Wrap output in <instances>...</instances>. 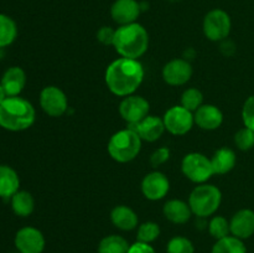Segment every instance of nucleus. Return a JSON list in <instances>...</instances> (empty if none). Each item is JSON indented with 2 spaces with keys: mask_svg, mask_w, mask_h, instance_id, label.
Here are the masks:
<instances>
[{
  "mask_svg": "<svg viewBox=\"0 0 254 253\" xmlns=\"http://www.w3.org/2000/svg\"><path fill=\"white\" fill-rule=\"evenodd\" d=\"M144 67L139 60L121 59L112 62L106 69V84L118 97H128L140 87L144 79Z\"/></svg>",
  "mask_w": 254,
  "mask_h": 253,
  "instance_id": "obj_1",
  "label": "nucleus"
},
{
  "mask_svg": "<svg viewBox=\"0 0 254 253\" xmlns=\"http://www.w3.org/2000/svg\"><path fill=\"white\" fill-rule=\"evenodd\" d=\"M36 119V111L22 97H6L0 104V126L10 131L29 129Z\"/></svg>",
  "mask_w": 254,
  "mask_h": 253,
  "instance_id": "obj_2",
  "label": "nucleus"
},
{
  "mask_svg": "<svg viewBox=\"0 0 254 253\" xmlns=\"http://www.w3.org/2000/svg\"><path fill=\"white\" fill-rule=\"evenodd\" d=\"M113 47L122 57L138 60L148 51V31L138 22L119 26L116 30Z\"/></svg>",
  "mask_w": 254,
  "mask_h": 253,
  "instance_id": "obj_3",
  "label": "nucleus"
},
{
  "mask_svg": "<svg viewBox=\"0 0 254 253\" xmlns=\"http://www.w3.org/2000/svg\"><path fill=\"white\" fill-rule=\"evenodd\" d=\"M141 141L140 136L129 126L111 136L108 141V153L117 163H129L140 153Z\"/></svg>",
  "mask_w": 254,
  "mask_h": 253,
  "instance_id": "obj_4",
  "label": "nucleus"
},
{
  "mask_svg": "<svg viewBox=\"0 0 254 253\" xmlns=\"http://www.w3.org/2000/svg\"><path fill=\"white\" fill-rule=\"evenodd\" d=\"M222 201L221 190L211 184H200L191 191L189 205L193 215L205 218L215 215Z\"/></svg>",
  "mask_w": 254,
  "mask_h": 253,
  "instance_id": "obj_5",
  "label": "nucleus"
},
{
  "mask_svg": "<svg viewBox=\"0 0 254 253\" xmlns=\"http://www.w3.org/2000/svg\"><path fill=\"white\" fill-rule=\"evenodd\" d=\"M181 170L189 180L196 184H206L215 175L211 159L201 153H190L184 156Z\"/></svg>",
  "mask_w": 254,
  "mask_h": 253,
  "instance_id": "obj_6",
  "label": "nucleus"
},
{
  "mask_svg": "<svg viewBox=\"0 0 254 253\" xmlns=\"http://www.w3.org/2000/svg\"><path fill=\"white\" fill-rule=\"evenodd\" d=\"M232 27L231 17L225 10L213 9L206 14L202 22V30L205 36L210 41H223L228 37Z\"/></svg>",
  "mask_w": 254,
  "mask_h": 253,
  "instance_id": "obj_7",
  "label": "nucleus"
},
{
  "mask_svg": "<svg viewBox=\"0 0 254 253\" xmlns=\"http://www.w3.org/2000/svg\"><path fill=\"white\" fill-rule=\"evenodd\" d=\"M165 129L173 135H185L195 124L193 113L183 106H174L165 112L163 117Z\"/></svg>",
  "mask_w": 254,
  "mask_h": 253,
  "instance_id": "obj_8",
  "label": "nucleus"
},
{
  "mask_svg": "<svg viewBox=\"0 0 254 253\" xmlns=\"http://www.w3.org/2000/svg\"><path fill=\"white\" fill-rule=\"evenodd\" d=\"M40 107L50 117H61L68 108V101L61 88L56 86H47L40 93Z\"/></svg>",
  "mask_w": 254,
  "mask_h": 253,
  "instance_id": "obj_9",
  "label": "nucleus"
},
{
  "mask_svg": "<svg viewBox=\"0 0 254 253\" xmlns=\"http://www.w3.org/2000/svg\"><path fill=\"white\" fill-rule=\"evenodd\" d=\"M149 102L144 97L136 94L124 97L119 104V114L129 126H134L143 121L146 116H149Z\"/></svg>",
  "mask_w": 254,
  "mask_h": 253,
  "instance_id": "obj_10",
  "label": "nucleus"
},
{
  "mask_svg": "<svg viewBox=\"0 0 254 253\" xmlns=\"http://www.w3.org/2000/svg\"><path fill=\"white\" fill-rule=\"evenodd\" d=\"M14 243L20 253H42L46 241L39 228L26 226L17 231Z\"/></svg>",
  "mask_w": 254,
  "mask_h": 253,
  "instance_id": "obj_11",
  "label": "nucleus"
},
{
  "mask_svg": "<svg viewBox=\"0 0 254 253\" xmlns=\"http://www.w3.org/2000/svg\"><path fill=\"white\" fill-rule=\"evenodd\" d=\"M170 190V181L165 174L151 171L144 176L141 181V192L150 201H159L165 197Z\"/></svg>",
  "mask_w": 254,
  "mask_h": 253,
  "instance_id": "obj_12",
  "label": "nucleus"
},
{
  "mask_svg": "<svg viewBox=\"0 0 254 253\" xmlns=\"http://www.w3.org/2000/svg\"><path fill=\"white\" fill-rule=\"evenodd\" d=\"M193 73L192 66L183 59L169 61L163 68V79L170 86H184L191 79Z\"/></svg>",
  "mask_w": 254,
  "mask_h": 253,
  "instance_id": "obj_13",
  "label": "nucleus"
},
{
  "mask_svg": "<svg viewBox=\"0 0 254 253\" xmlns=\"http://www.w3.org/2000/svg\"><path fill=\"white\" fill-rule=\"evenodd\" d=\"M140 10V4L136 0H116L111 7V15L119 26H123L135 22Z\"/></svg>",
  "mask_w": 254,
  "mask_h": 253,
  "instance_id": "obj_14",
  "label": "nucleus"
},
{
  "mask_svg": "<svg viewBox=\"0 0 254 253\" xmlns=\"http://www.w3.org/2000/svg\"><path fill=\"white\" fill-rule=\"evenodd\" d=\"M129 126L140 136L141 140L149 141V143L160 139L164 131L166 130L163 118H159L156 116H146L143 121Z\"/></svg>",
  "mask_w": 254,
  "mask_h": 253,
  "instance_id": "obj_15",
  "label": "nucleus"
},
{
  "mask_svg": "<svg viewBox=\"0 0 254 253\" xmlns=\"http://www.w3.org/2000/svg\"><path fill=\"white\" fill-rule=\"evenodd\" d=\"M231 235L240 240H247L254 235V211L242 208L232 216L230 221Z\"/></svg>",
  "mask_w": 254,
  "mask_h": 253,
  "instance_id": "obj_16",
  "label": "nucleus"
},
{
  "mask_svg": "<svg viewBox=\"0 0 254 253\" xmlns=\"http://www.w3.org/2000/svg\"><path fill=\"white\" fill-rule=\"evenodd\" d=\"M195 124L203 130H215L223 123V113L213 104H202L193 113Z\"/></svg>",
  "mask_w": 254,
  "mask_h": 253,
  "instance_id": "obj_17",
  "label": "nucleus"
},
{
  "mask_svg": "<svg viewBox=\"0 0 254 253\" xmlns=\"http://www.w3.org/2000/svg\"><path fill=\"white\" fill-rule=\"evenodd\" d=\"M2 88H4L5 93L7 97H17L22 92L26 84V73L24 69L19 66L9 67L6 71L4 72L1 77Z\"/></svg>",
  "mask_w": 254,
  "mask_h": 253,
  "instance_id": "obj_18",
  "label": "nucleus"
},
{
  "mask_svg": "<svg viewBox=\"0 0 254 253\" xmlns=\"http://www.w3.org/2000/svg\"><path fill=\"white\" fill-rule=\"evenodd\" d=\"M163 213L166 220L170 222L176 223V225H184L191 218L192 211H191L189 202H185L183 200H169L164 205Z\"/></svg>",
  "mask_w": 254,
  "mask_h": 253,
  "instance_id": "obj_19",
  "label": "nucleus"
},
{
  "mask_svg": "<svg viewBox=\"0 0 254 253\" xmlns=\"http://www.w3.org/2000/svg\"><path fill=\"white\" fill-rule=\"evenodd\" d=\"M111 221L118 230L131 231L138 227L139 218L133 208L126 205H118L111 211Z\"/></svg>",
  "mask_w": 254,
  "mask_h": 253,
  "instance_id": "obj_20",
  "label": "nucleus"
},
{
  "mask_svg": "<svg viewBox=\"0 0 254 253\" xmlns=\"http://www.w3.org/2000/svg\"><path fill=\"white\" fill-rule=\"evenodd\" d=\"M20 179L9 165H0V197L11 198L19 191Z\"/></svg>",
  "mask_w": 254,
  "mask_h": 253,
  "instance_id": "obj_21",
  "label": "nucleus"
},
{
  "mask_svg": "<svg viewBox=\"0 0 254 253\" xmlns=\"http://www.w3.org/2000/svg\"><path fill=\"white\" fill-rule=\"evenodd\" d=\"M211 163H212L213 171L215 175H225V174L230 173L233 170L237 163V156L236 153L230 148H221L215 151L213 156L211 158Z\"/></svg>",
  "mask_w": 254,
  "mask_h": 253,
  "instance_id": "obj_22",
  "label": "nucleus"
},
{
  "mask_svg": "<svg viewBox=\"0 0 254 253\" xmlns=\"http://www.w3.org/2000/svg\"><path fill=\"white\" fill-rule=\"evenodd\" d=\"M10 202H11V210L20 217H27L34 212L35 200L31 193L27 191L19 190L10 198Z\"/></svg>",
  "mask_w": 254,
  "mask_h": 253,
  "instance_id": "obj_23",
  "label": "nucleus"
},
{
  "mask_svg": "<svg viewBox=\"0 0 254 253\" xmlns=\"http://www.w3.org/2000/svg\"><path fill=\"white\" fill-rule=\"evenodd\" d=\"M130 245L124 237L109 235L102 238L98 245V253H128Z\"/></svg>",
  "mask_w": 254,
  "mask_h": 253,
  "instance_id": "obj_24",
  "label": "nucleus"
},
{
  "mask_svg": "<svg viewBox=\"0 0 254 253\" xmlns=\"http://www.w3.org/2000/svg\"><path fill=\"white\" fill-rule=\"evenodd\" d=\"M211 253H247L245 242L235 236H227L216 241Z\"/></svg>",
  "mask_w": 254,
  "mask_h": 253,
  "instance_id": "obj_25",
  "label": "nucleus"
},
{
  "mask_svg": "<svg viewBox=\"0 0 254 253\" xmlns=\"http://www.w3.org/2000/svg\"><path fill=\"white\" fill-rule=\"evenodd\" d=\"M16 22L7 15L0 14V49L11 45L16 40Z\"/></svg>",
  "mask_w": 254,
  "mask_h": 253,
  "instance_id": "obj_26",
  "label": "nucleus"
},
{
  "mask_svg": "<svg viewBox=\"0 0 254 253\" xmlns=\"http://www.w3.org/2000/svg\"><path fill=\"white\" fill-rule=\"evenodd\" d=\"M208 232L216 241L227 237L231 233L230 221L223 216H213L208 223Z\"/></svg>",
  "mask_w": 254,
  "mask_h": 253,
  "instance_id": "obj_27",
  "label": "nucleus"
},
{
  "mask_svg": "<svg viewBox=\"0 0 254 253\" xmlns=\"http://www.w3.org/2000/svg\"><path fill=\"white\" fill-rule=\"evenodd\" d=\"M203 104V94L197 88H188L181 96V106L195 113Z\"/></svg>",
  "mask_w": 254,
  "mask_h": 253,
  "instance_id": "obj_28",
  "label": "nucleus"
},
{
  "mask_svg": "<svg viewBox=\"0 0 254 253\" xmlns=\"http://www.w3.org/2000/svg\"><path fill=\"white\" fill-rule=\"evenodd\" d=\"M159 236H160V226L156 222H153V221L141 223L138 227V232H136L138 242L148 243V245L154 242Z\"/></svg>",
  "mask_w": 254,
  "mask_h": 253,
  "instance_id": "obj_29",
  "label": "nucleus"
},
{
  "mask_svg": "<svg viewBox=\"0 0 254 253\" xmlns=\"http://www.w3.org/2000/svg\"><path fill=\"white\" fill-rule=\"evenodd\" d=\"M168 253H195V247L189 238L184 236H175L171 238L166 247Z\"/></svg>",
  "mask_w": 254,
  "mask_h": 253,
  "instance_id": "obj_30",
  "label": "nucleus"
},
{
  "mask_svg": "<svg viewBox=\"0 0 254 253\" xmlns=\"http://www.w3.org/2000/svg\"><path fill=\"white\" fill-rule=\"evenodd\" d=\"M235 143L240 150H251L254 148V130L247 126L240 129L235 135Z\"/></svg>",
  "mask_w": 254,
  "mask_h": 253,
  "instance_id": "obj_31",
  "label": "nucleus"
},
{
  "mask_svg": "<svg viewBox=\"0 0 254 253\" xmlns=\"http://www.w3.org/2000/svg\"><path fill=\"white\" fill-rule=\"evenodd\" d=\"M242 121L245 126L254 130V96L247 98V101L243 104Z\"/></svg>",
  "mask_w": 254,
  "mask_h": 253,
  "instance_id": "obj_32",
  "label": "nucleus"
},
{
  "mask_svg": "<svg viewBox=\"0 0 254 253\" xmlns=\"http://www.w3.org/2000/svg\"><path fill=\"white\" fill-rule=\"evenodd\" d=\"M114 37H116V30L109 26H102L97 31V40L106 46H111V45L113 46Z\"/></svg>",
  "mask_w": 254,
  "mask_h": 253,
  "instance_id": "obj_33",
  "label": "nucleus"
},
{
  "mask_svg": "<svg viewBox=\"0 0 254 253\" xmlns=\"http://www.w3.org/2000/svg\"><path fill=\"white\" fill-rule=\"evenodd\" d=\"M169 159H170V150H169V148H159L151 154L150 164L154 168H158V166L165 164Z\"/></svg>",
  "mask_w": 254,
  "mask_h": 253,
  "instance_id": "obj_34",
  "label": "nucleus"
},
{
  "mask_svg": "<svg viewBox=\"0 0 254 253\" xmlns=\"http://www.w3.org/2000/svg\"><path fill=\"white\" fill-rule=\"evenodd\" d=\"M128 253H156L155 250L148 243L135 242L129 247Z\"/></svg>",
  "mask_w": 254,
  "mask_h": 253,
  "instance_id": "obj_35",
  "label": "nucleus"
},
{
  "mask_svg": "<svg viewBox=\"0 0 254 253\" xmlns=\"http://www.w3.org/2000/svg\"><path fill=\"white\" fill-rule=\"evenodd\" d=\"M6 93H5V91H4V88H2V86H1V83H0V104L2 103V102L5 101V98H6Z\"/></svg>",
  "mask_w": 254,
  "mask_h": 253,
  "instance_id": "obj_36",
  "label": "nucleus"
}]
</instances>
